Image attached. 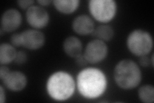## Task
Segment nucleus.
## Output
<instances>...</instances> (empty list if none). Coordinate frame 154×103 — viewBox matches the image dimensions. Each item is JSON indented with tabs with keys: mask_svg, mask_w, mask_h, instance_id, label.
<instances>
[{
	"mask_svg": "<svg viewBox=\"0 0 154 103\" xmlns=\"http://www.w3.org/2000/svg\"><path fill=\"white\" fill-rule=\"evenodd\" d=\"M76 81L80 94L88 99H95L102 95L107 85L104 73L94 68H85L80 71Z\"/></svg>",
	"mask_w": 154,
	"mask_h": 103,
	"instance_id": "f257e3e1",
	"label": "nucleus"
},
{
	"mask_svg": "<svg viewBox=\"0 0 154 103\" xmlns=\"http://www.w3.org/2000/svg\"><path fill=\"white\" fill-rule=\"evenodd\" d=\"M46 89L52 99L56 101H65L73 94L75 82L69 73L63 71L57 72L48 79Z\"/></svg>",
	"mask_w": 154,
	"mask_h": 103,
	"instance_id": "f03ea898",
	"label": "nucleus"
},
{
	"mask_svg": "<svg viewBox=\"0 0 154 103\" xmlns=\"http://www.w3.org/2000/svg\"><path fill=\"white\" fill-rule=\"evenodd\" d=\"M114 77L116 82L120 88L131 90L139 85L141 81V72L134 61L123 60L115 66Z\"/></svg>",
	"mask_w": 154,
	"mask_h": 103,
	"instance_id": "7ed1b4c3",
	"label": "nucleus"
},
{
	"mask_svg": "<svg viewBox=\"0 0 154 103\" xmlns=\"http://www.w3.org/2000/svg\"><path fill=\"white\" fill-rule=\"evenodd\" d=\"M127 47L137 56L148 54L153 48V40L148 32L136 29L130 33L127 40Z\"/></svg>",
	"mask_w": 154,
	"mask_h": 103,
	"instance_id": "20e7f679",
	"label": "nucleus"
},
{
	"mask_svg": "<svg viewBox=\"0 0 154 103\" xmlns=\"http://www.w3.org/2000/svg\"><path fill=\"white\" fill-rule=\"evenodd\" d=\"M89 11L94 18L102 23H107L116 14L117 5L114 0H91Z\"/></svg>",
	"mask_w": 154,
	"mask_h": 103,
	"instance_id": "39448f33",
	"label": "nucleus"
},
{
	"mask_svg": "<svg viewBox=\"0 0 154 103\" xmlns=\"http://www.w3.org/2000/svg\"><path fill=\"white\" fill-rule=\"evenodd\" d=\"M108 53V48L104 41L95 40L87 45L84 57L88 63L96 64L103 61Z\"/></svg>",
	"mask_w": 154,
	"mask_h": 103,
	"instance_id": "423d86ee",
	"label": "nucleus"
},
{
	"mask_svg": "<svg viewBox=\"0 0 154 103\" xmlns=\"http://www.w3.org/2000/svg\"><path fill=\"white\" fill-rule=\"evenodd\" d=\"M26 17L28 24L35 28L45 27L50 20L48 12L39 6H32L27 9Z\"/></svg>",
	"mask_w": 154,
	"mask_h": 103,
	"instance_id": "0eeeda50",
	"label": "nucleus"
},
{
	"mask_svg": "<svg viewBox=\"0 0 154 103\" xmlns=\"http://www.w3.org/2000/svg\"><path fill=\"white\" fill-rule=\"evenodd\" d=\"M21 40L23 47L30 50H37L44 45L45 37L41 31L29 29L21 33Z\"/></svg>",
	"mask_w": 154,
	"mask_h": 103,
	"instance_id": "6e6552de",
	"label": "nucleus"
},
{
	"mask_svg": "<svg viewBox=\"0 0 154 103\" xmlns=\"http://www.w3.org/2000/svg\"><path fill=\"white\" fill-rule=\"evenodd\" d=\"M22 21L21 13L17 9L11 8L3 13L2 17V28L5 32L16 31Z\"/></svg>",
	"mask_w": 154,
	"mask_h": 103,
	"instance_id": "1a4fd4ad",
	"label": "nucleus"
},
{
	"mask_svg": "<svg viewBox=\"0 0 154 103\" xmlns=\"http://www.w3.org/2000/svg\"><path fill=\"white\" fill-rule=\"evenodd\" d=\"M4 85L13 92L23 90L27 84L26 76L19 71L10 72L2 80Z\"/></svg>",
	"mask_w": 154,
	"mask_h": 103,
	"instance_id": "9d476101",
	"label": "nucleus"
},
{
	"mask_svg": "<svg viewBox=\"0 0 154 103\" xmlns=\"http://www.w3.org/2000/svg\"><path fill=\"white\" fill-rule=\"evenodd\" d=\"M73 31L79 35H88L92 34L94 30V23L89 16L80 15L75 18L72 23Z\"/></svg>",
	"mask_w": 154,
	"mask_h": 103,
	"instance_id": "9b49d317",
	"label": "nucleus"
},
{
	"mask_svg": "<svg viewBox=\"0 0 154 103\" xmlns=\"http://www.w3.org/2000/svg\"><path fill=\"white\" fill-rule=\"evenodd\" d=\"M63 47L67 56L75 58L80 55L82 50V44L79 38L75 36L67 37L64 42Z\"/></svg>",
	"mask_w": 154,
	"mask_h": 103,
	"instance_id": "f8f14e48",
	"label": "nucleus"
},
{
	"mask_svg": "<svg viewBox=\"0 0 154 103\" xmlns=\"http://www.w3.org/2000/svg\"><path fill=\"white\" fill-rule=\"evenodd\" d=\"M16 53V50L14 46L8 43H2L0 45V63L1 65H7L14 61Z\"/></svg>",
	"mask_w": 154,
	"mask_h": 103,
	"instance_id": "ddd939ff",
	"label": "nucleus"
},
{
	"mask_svg": "<svg viewBox=\"0 0 154 103\" xmlns=\"http://www.w3.org/2000/svg\"><path fill=\"white\" fill-rule=\"evenodd\" d=\"M80 2L79 0H55L54 6L59 12L64 14H71L78 8Z\"/></svg>",
	"mask_w": 154,
	"mask_h": 103,
	"instance_id": "4468645a",
	"label": "nucleus"
},
{
	"mask_svg": "<svg viewBox=\"0 0 154 103\" xmlns=\"http://www.w3.org/2000/svg\"><path fill=\"white\" fill-rule=\"evenodd\" d=\"M92 35L98 37L100 40L108 41L111 40L114 37V32L113 28L109 25H100L92 32Z\"/></svg>",
	"mask_w": 154,
	"mask_h": 103,
	"instance_id": "2eb2a0df",
	"label": "nucleus"
},
{
	"mask_svg": "<svg viewBox=\"0 0 154 103\" xmlns=\"http://www.w3.org/2000/svg\"><path fill=\"white\" fill-rule=\"evenodd\" d=\"M138 95L140 100L145 103H152L154 101V87L150 85L142 86L139 89Z\"/></svg>",
	"mask_w": 154,
	"mask_h": 103,
	"instance_id": "dca6fc26",
	"label": "nucleus"
},
{
	"mask_svg": "<svg viewBox=\"0 0 154 103\" xmlns=\"http://www.w3.org/2000/svg\"><path fill=\"white\" fill-rule=\"evenodd\" d=\"M27 55L25 52L19 51L17 52L14 61L17 65H22V64L25 63L27 61Z\"/></svg>",
	"mask_w": 154,
	"mask_h": 103,
	"instance_id": "f3484780",
	"label": "nucleus"
},
{
	"mask_svg": "<svg viewBox=\"0 0 154 103\" xmlns=\"http://www.w3.org/2000/svg\"><path fill=\"white\" fill-rule=\"evenodd\" d=\"M11 42L12 46L19 47L22 46L21 40V34L16 33L14 34L11 37Z\"/></svg>",
	"mask_w": 154,
	"mask_h": 103,
	"instance_id": "a211bd4d",
	"label": "nucleus"
},
{
	"mask_svg": "<svg viewBox=\"0 0 154 103\" xmlns=\"http://www.w3.org/2000/svg\"><path fill=\"white\" fill-rule=\"evenodd\" d=\"M75 63L76 65H78L80 67H84L88 65V61L86 60L84 55H79L75 57Z\"/></svg>",
	"mask_w": 154,
	"mask_h": 103,
	"instance_id": "6ab92c4d",
	"label": "nucleus"
},
{
	"mask_svg": "<svg viewBox=\"0 0 154 103\" xmlns=\"http://www.w3.org/2000/svg\"><path fill=\"white\" fill-rule=\"evenodd\" d=\"M34 3L33 0H25V1H18L17 3L19 6L22 9H28Z\"/></svg>",
	"mask_w": 154,
	"mask_h": 103,
	"instance_id": "aec40b11",
	"label": "nucleus"
},
{
	"mask_svg": "<svg viewBox=\"0 0 154 103\" xmlns=\"http://www.w3.org/2000/svg\"><path fill=\"white\" fill-rule=\"evenodd\" d=\"M139 61V64H140V65L143 67H148V66L150 65V63H151L150 58H149L146 55L140 56Z\"/></svg>",
	"mask_w": 154,
	"mask_h": 103,
	"instance_id": "412c9836",
	"label": "nucleus"
},
{
	"mask_svg": "<svg viewBox=\"0 0 154 103\" xmlns=\"http://www.w3.org/2000/svg\"><path fill=\"white\" fill-rule=\"evenodd\" d=\"M10 72L8 68L6 66H2L0 68V79L2 81Z\"/></svg>",
	"mask_w": 154,
	"mask_h": 103,
	"instance_id": "4be33fe9",
	"label": "nucleus"
},
{
	"mask_svg": "<svg viewBox=\"0 0 154 103\" xmlns=\"http://www.w3.org/2000/svg\"><path fill=\"white\" fill-rule=\"evenodd\" d=\"M5 99H6L5 94L3 86H0V102L2 103H3L5 101Z\"/></svg>",
	"mask_w": 154,
	"mask_h": 103,
	"instance_id": "5701e85b",
	"label": "nucleus"
},
{
	"mask_svg": "<svg viewBox=\"0 0 154 103\" xmlns=\"http://www.w3.org/2000/svg\"><path fill=\"white\" fill-rule=\"evenodd\" d=\"M37 3H39L41 5L47 6L51 3V1H50V0H39V1H37Z\"/></svg>",
	"mask_w": 154,
	"mask_h": 103,
	"instance_id": "b1692460",
	"label": "nucleus"
}]
</instances>
